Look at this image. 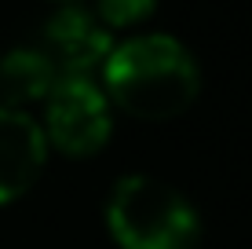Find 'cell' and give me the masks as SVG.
I'll return each instance as SVG.
<instances>
[{
  "label": "cell",
  "instance_id": "obj_3",
  "mask_svg": "<svg viewBox=\"0 0 252 249\" xmlns=\"http://www.w3.org/2000/svg\"><path fill=\"white\" fill-rule=\"evenodd\" d=\"M114 132L110 99L92 77H63L48 92V114H44V140L55 143L63 154L84 158L106 147Z\"/></svg>",
  "mask_w": 252,
  "mask_h": 249
},
{
  "label": "cell",
  "instance_id": "obj_6",
  "mask_svg": "<svg viewBox=\"0 0 252 249\" xmlns=\"http://www.w3.org/2000/svg\"><path fill=\"white\" fill-rule=\"evenodd\" d=\"M55 81H59L55 63L37 48H15L0 59V103L4 107L22 110V103L48 99Z\"/></svg>",
  "mask_w": 252,
  "mask_h": 249
},
{
  "label": "cell",
  "instance_id": "obj_1",
  "mask_svg": "<svg viewBox=\"0 0 252 249\" xmlns=\"http://www.w3.org/2000/svg\"><path fill=\"white\" fill-rule=\"evenodd\" d=\"M106 99H114L125 114L164 121L183 114L201 92V70L187 44L164 33L121 40L102 63Z\"/></svg>",
  "mask_w": 252,
  "mask_h": 249
},
{
  "label": "cell",
  "instance_id": "obj_4",
  "mask_svg": "<svg viewBox=\"0 0 252 249\" xmlns=\"http://www.w3.org/2000/svg\"><path fill=\"white\" fill-rule=\"evenodd\" d=\"M44 44V55L55 63V70H63V77H88L114 51V37L99 22V15L84 7H63L59 15H51Z\"/></svg>",
  "mask_w": 252,
  "mask_h": 249
},
{
  "label": "cell",
  "instance_id": "obj_5",
  "mask_svg": "<svg viewBox=\"0 0 252 249\" xmlns=\"http://www.w3.org/2000/svg\"><path fill=\"white\" fill-rule=\"evenodd\" d=\"M48 161L44 128L26 110L0 103V205L22 198Z\"/></svg>",
  "mask_w": 252,
  "mask_h": 249
},
{
  "label": "cell",
  "instance_id": "obj_7",
  "mask_svg": "<svg viewBox=\"0 0 252 249\" xmlns=\"http://www.w3.org/2000/svg\"><path fill=\"white\" fill-rule=\"evenodd\" d=\"M158 7V0H99V22L106 26H135Z\"/></svg>",
  "mask_w": 252,
  "mask_h": 249
},
{
  "label": "cell",
  "instance_id": "obj_2",
  "mask_svg": "<svg viewBox=\"0 0 252 249\" xmlns=\"http://www.w3.org/2000/svg\"><path fill=\"white\" fill-rule=\"evenodd\" d=\"M106 227L121 249H197L201 216L176 187L154 176H125L110 191Z\"/></svg>",
  "mask_w": 252,
  "mask_h": 249
}]
</instances>
